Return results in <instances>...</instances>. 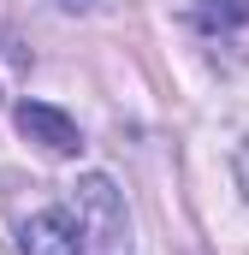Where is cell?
Instances as JSON below:
<instances>
[{
  "mask_svg": "<svg viewBox=\"0 0 249 255\" xmlns=\"http://www.w3.org/2000/svg\"><path fill=\"white\" fill-rule=\"evenodd\" d=\"M196 24L202 30H238V24H249V0H202Z\"/></svg>",
  "mask_w": 249,
  "mask_h": 255,
  "instance_id": "4",
  "label": "cell"
},
{
  "mask_svg": "<svg viewBox=\"0 0 249 255\" xmlns=\"http://www.w3.org/2000/svg\"><path fill=\"white\" fill-rule=\"evenodd\" d=\"M77 232L95 238V244H107V250L124 244V202L113 190V178H101V172L77 178Z\"/></svg>",
  "mask_w": 249,
  "mask_h": 255,
  "instance_id": "1",
  "label": "cell"
},
{
  "mask_svg": "<svg viewBox=\"0 0 249 255\" xmlns=\"http://www.w3.org/2000/svg\"><path fill=\"white\" fill-rule=\"evenodd\" d=\"M12 119H18V130H24L30 142H42L48 154H77V148H83V130L71 125L60 107H48V101H24Z\"/></svg>",
  "mask_w": 249,
  "mask_h": 255,
  "instance_id": "2",
  "label": "cell"
},
{
  "mask_svg": "<svg viewBox=\"0 0 249 255\" xmlns=\"http://www.w3.org/2000/svg\"><path fill=\"white\" fill-rule=\"evenodd\" d=\"M24 255H83V232L65 208H42L24 220Z\"/></svg>",
  "mask_w": 249,
  "mask_h": 255,
  "instance_id": "3",
  "label": "cell"
},
{
  "mask_svg": "<svg viewBox=\"0 0 249 255\" xmlns=\"http://www.w3.org/2000/svg\"><path fill=\"white\" fill-rule=\"evenodd\" d=\"M65 12H89V6H95V0H60Z\"/></svg>",
  "mask_w": 249,
  "mask_h": 255,
  "instance_id": "5",
  "label": "cell"
}]
</instances>
